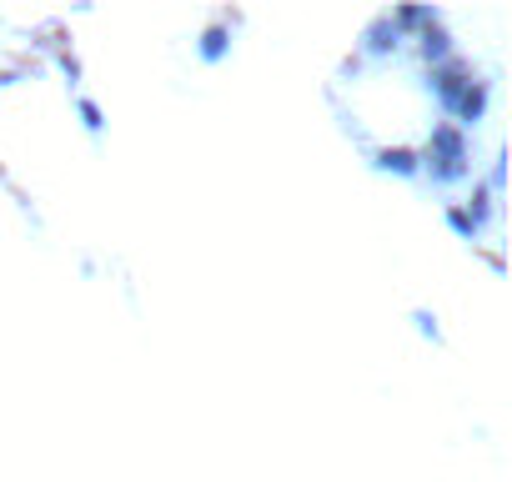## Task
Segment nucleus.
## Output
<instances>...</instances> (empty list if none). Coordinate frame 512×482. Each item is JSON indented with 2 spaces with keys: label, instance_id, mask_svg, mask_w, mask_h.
<instances>
[]
</instances>
